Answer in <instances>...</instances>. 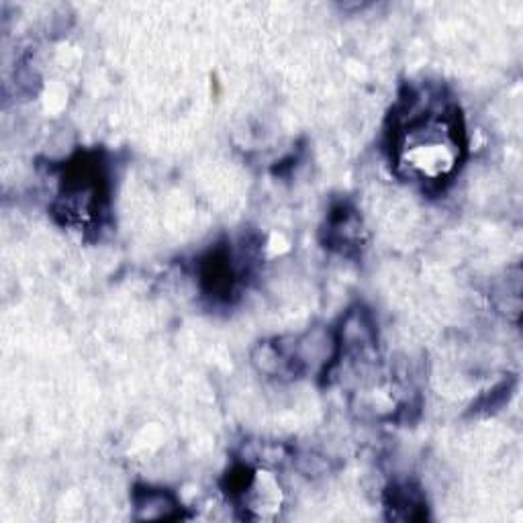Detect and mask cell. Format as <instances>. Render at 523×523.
Wrapping results in <instances>:
<instances>
[{"label": "cell", "mask_w": 523, "mask_h": 523, "mask_svg": "<svg viewBox=\"0 0 523 523\" xmlns=\"http://www.w3.org/2000/svg\"><path fill=\"white\" fill-rule=\"evenodd\" d=\"M397 162L411 178L436 182L458 164L462 127L456 109L436 105L427 94L413 92L403 103L397 125Z\"/></svg>", "instance_id": "6da1fadb"}, {"label": "cell", "mask_w": 523, "mask_h": 523, "mask_svg": "<svg viewBox=\"0 0 523 523\" xmlns=\"http://www.w3.org/2000/svg\"><path fill=\"white\" fill-rule=\"evenodd\" d=\"M137 519H174L180 515L176 497L164 489H137L133 497Z\"/></svg>", "instance_id": "7a4b0ae2"}, {"label": "cell", "mask_w": 523, "mask_h": 523, "mask_svg": "<svg viewBox=\"0 0 523 523\" xmlns=\"http://www.w3.org/2000/svg\"><path fill=\"white\" fill-rule=\"evenodd\" d=\"M389 509L393 511L395 519H423L425 517V505L419 495L409 485L395 487L389 495Z\"/></svg>", "instance_id": "3957f363"}]
</instances>
